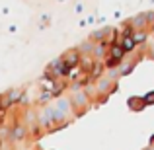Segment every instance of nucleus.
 <instances>
[{"label":"nucleus","instance_id":"nucleus-1","mask_svg":"<svg viewBox=\"0 0 154 150\" xmlns=\"http://www.w3.org/2000/svg\"><path fill=\"white\" fill-rule=\"evenodd\" d=\"M76 63H78V55L76 53H68L63 59H59L57 63L51 64V72L53 74H66V72H70L76 66Z\"/></svg>","mask_w":154,"mask_h":150},{"label":"nucleus","instance_id":"nucleus-2","mask_svg":"<svg viewBox=\"0 0 154 150\" xmlns=\"http://www.w3.org/2000/svg\"><path fill=\"white\" fill-rule=\"evenodd\" d=\"M111 53H113V55H111V59H109V64H117V60L123 57V53H125V51H123V47L115 45V47L111 49Z\"/></svg>","mask_w":154,"mask_h":150}]
</instances>
